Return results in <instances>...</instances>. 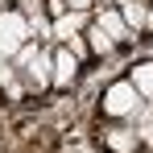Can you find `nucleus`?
I'll return each instance as SVG.
<instances>
[{"instance_id": "nucleus-1", "label": "nucleus", "mask_w": 153, "mask_h": 153, "mask_svg": "<svg viewBox=\"0 0 153 153\" xmlns=\"http://www.w3.org/2000/svg\"><path fill=\"white\" fill-rule=\"evenodd\" d=\"M141 108H145V95H141L128 79L112 83V87L103 91V100H100V112L108 116V120H132Z\"/></svg>"}, {"instance_id": "nucleus-2", "label": "nucleus", "mask_w": 153, "mask_h": 153, "mask_svg": "<svg viewBox=\"0 0 153 153\" xmlns=\"http://www.w3.org/2000/svg\"><path fill=\"white\" fill-rule=\"evenodd\" d=\"M25 42H33V33H29V21L13 8V13H0V58H8L13 62V54L21 50Z\"/></svg>"}, {"instance_id": "nucleus-3", "label": "nucleus", "mask_w": 153, "mask_h": 153, "mask_svg": "<svg viewBox=\"0 0 153 153\" xmlns=\"http://www.w3.org/2000/svg\"><path fill=\"white\" fill-rule=\"evenodd\" d=\"M50 71H54V50H37L17 75H21V83H25V91L42 95V91L50 87Z\"/></svg>"}, {"instance_id": "nucleus-4", "label": "nucleus", "mask_w": 153, "mask_h": 153, "mask_svg": "<svg viewBox=\"0 0 153 153\" xmlns=\"http://www.w3.org/2000/svg\"><path fill=\"white\" fill-rule=\"evenodd\" d=\"M91 21H95V25H100L103 33L116 42V46H124V42H132V37H137V33L124 25V17H120V8H116V4H100V13H95Z\"/></svg>"}, {"instance_id": "nucleus-5", "label": "nucleus", "mask_w": 153, "mask_h": 153, "mask_svg": "<svg viewBox=\"0 0 153 153\" xmlns=\"http://www.w3.org/2000/svg\"><path fill=\"white\" fill-rule=\"evenodd\" d=\"M116 8H120V17H124V25L132 29V33H153L149 0H116Z\"/></svg>"}, {"instance_id": "nucleus-6", "label": "nucleus", "mask_w": 153, "mask_h": 153, "mask_svg": "<svg viewBox=\"0 0 153 153\" xmlns=\"http://www.w3.org/2000/svg\"><path fill=\"white\" fill-rule=\"evenodd\" d=\"M17 13L29 21V33L33 37H54V21H50V13H46V0H21Z\"/></svg>"}, {"instance_id": "nucleus-7", "label": "nucleus", "mask_w": 153, "mask_h": 153, "mask_svg": "<svg viewBox=\"0 0 153 153\" xmlns=\"http://www.w3.org/2000/svg\"><path fill=\"white\" fill-rule=\"evenodd\" d=\"M79 79V58L66 46H58L54 50V71H50V87H71Z\"/></svg>"}, {"instance_id": "nucleus-8", "label": "nucleus", "mask_w": 153, "mask_h": 153, "mask_svg": "<svg viewBox=\"0 0 153 153\" xmlns=\"http://www.w3.org/2000/svg\"><path fill=\"white\" fill-rule=\"evenodd\" d=\"M91 25V13H79V8H66L58 21H54V37L58 42H66V37H75V33H83V29Z\"/></svg>"}, {"instance_id": "nucleus-9", "label": "nucleus", "mask_w": 153, "mask_h": 153, "mask_svg": "<svg viewBox=\"0 0 153 153\" xmlns=\"http://www.w3.org/2000/svg\"><path fill=\"white\" fill-rule=\"evenodd\" d=\"M103 145H108V149L112 153H137L141 149V137H137V128H108V132H103Z\"/></svg>"}, {"instance_id": "nucleus-10", "label": "nucleus", "mask_w": 153, "mask_h": 153, "mask_svg": "<svg viewBox=\"0 0 153 153\" xmlns=\"http://www.w3.org/2000/svg\"><path fill=\"white\" fill-rule=\"evenodd\" d=\"M83 37H87V50L95 54V58H108V54L116 50V42H112V37H108V33H103V29L95 25V21H91V25L83 29Z\"/></svg>"}, {"instance_id": "nucleus-11", "label": "nucleus", "mask_w": 153, "mask_h": 153, "mask_svg": "<svg viewBox=\"0 0 153 153\" xmlns=\"http://www.w3.org/2000/svg\"><path fill=\"white\" fill-rule=\"evenodd\" d=\"M128 83L145 95V103H153V62H137L132 75H128Z\"/></svg>"}, {"instance_id": "nucleus-12", "label": "nucleus", "mask_w": 153, "mask_h": 153, "mask_svg": "<svg viewBox=\"0 0 153 153\" xmlns=\"http://www.w3.org/2000/svg\"><path fill=\"white\" fill-rule=\"evenodd\" d=\"M128 124L137 128V137H141V145H145V141H153V103H145V108H141V112H137V116H132Z\"/></svg>"}, {"instance_id": "nucleus-13", "label": "nucleus", "mask_w": 153, "mask_h": 153, "mask_svg": "<svg viewBox=\"0 0 153 153\" xmlns=\"http://www.w3.org/2000/svg\"><path fill=\"white\" fill-rule=\"evenodd\" d=\"M62 46H66V50L75 54V58H87V54H91V50H87V37H83V33H75V37H66Z\"/></svg>"}, {"instance_id": "nucleus-14", "label": "nucleus", "mask_w": 153, "mask_h": 153, "mask_svg": "<svg viewBox=\"0 0 153 153\" xmlns=\"http://www.w3.org/2000/svg\"><path fill=\"white\" fill-rule=\"evenodd\" d=\"M95 0H66V8H79V13H91Z\"/></svg>"}, {"instance_id": "nucleus-15", "label": "nucleus", "mask_w": 153, "mask_h": 153, "mask_svg": "<svg viewBox=\"0 0 153 153\" xmlns=\"http://www.w3.org/2000/svg\"><path fill=\"white\" fill-rule=\"evenodd\" d=\"M100 4H116V0H100Z\"/></svg>"}]
</instances>
